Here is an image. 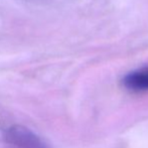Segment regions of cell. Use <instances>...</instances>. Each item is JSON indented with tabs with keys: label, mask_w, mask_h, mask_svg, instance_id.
Instances as JSON below:
<instances>
[{
	"label": "cell",
	"mask_w": 148,
	"mask_h": 148,
	"mask_svg": "<svg viewBox=\"0 0 148 148\" xmlns=\"http://www.w3.org/2000/svg\"><path fill=\"white\" fill-rule=\"evenodd\" d=\"M123 86L133 92L148 91V68L129 73L123 79Z\"/></svg>",
	"instance_id": "7a4b0ae2"
},
{
	"label": "cell",
	"mask_w": 148,
	"mask_h": 148,
	"mask_svg": "<svg viewBox=\"0 0 148 148\" xmlns=\"http://www.w3.org/2000/svg\"><path fill=\"white\" fill-rule=\"evenodd\" d=\"M3 140L12 148H49L32 130L22 125H12L3 131Z\"/></svg>",
	"instance_id": "6da1fadb"
}]
</instances>
